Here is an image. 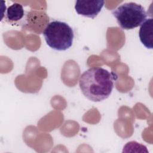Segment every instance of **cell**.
<instances>
[{
  "mask_svg": "<svg viewBox=\"0 0 153 153\" xmlns=\"http://www.w3.org/2000/svg\"><path fill=\"white\" fill-rule=\"evenodd\" d=\"M117 78L114 72L101 67H93L80 75L79 85L86 98L92 102H98L105 100L111 95L114 88V81Z\"/></svg>",
  "mask_w": 153,
  "mask_h": 153,
  "instance_id": "obj_1",
  "label": "cell"
},
{
  "mask_svg": "<svg viewBox=\"0 0 153 153\" xmlns=\"http://www.w3.org/2000/svg\"><path fill=\"white\" fill-rule=\"evenodd\" d=\"M43 35L47 44L57 51L69 49L72 45L74 38L72 28L68 23L59 20L48 23L43 32Z\"/></svg>",
  "mask_w": 153,
  "mask_h": 153,
  "instance_id": "obj_2",
  "label": "cell"
},
{
  "mask_svg": "<svg viewBox=\"0 0 153 153\" xmlns=\"http://www.w3.org/2000/svg\"><path fill=\"white\" fill-rule=\"evenodd\" d=\"M112 14L118 25L126 30L133 29L140 26L148 16L141 5L133 2L119 5L112 11Z\"/></svg>",
  "mask_w": 153,
  "mask_h": 153,
  "instance_id": "obj_3",
  "label": "cell"
},
{
  "mask_svg": "<svg viewBox=\"0 0 153 153\" xmlns=\"http://www.w3.org/2000/svg\"><path fill=\"white\" fill-rule=\"evenodd\" d=\"M104 3L102 0H78L75 2V9L79 15L93 19L100 12Z\"/></svg>",
  "mask_w": 153,
  "mask_h": 153,
  "instance_id": "obj_4",
  "label": "cell"
},
{
  "mask_svg": "<svg viewBox=\"0 0 153 153\" xmlns=\"http://www.w3.org/2000/svg\"><path fill=\"white\" fill-rule=\"evenodd\" d=\"M139 36L141 42L149 49L153 48V19H146L140 25Z\"/></svg>",
  "mask_w": 153,
  "mask_h": 153,
  "instance_id": "obj_5",
  "label": "cell"
},
{
  "mask_svg": "<svg viewBox=\"0 0 153 153\" xmlns=\"http://www.w3.org/2000/svg\"><path fill=\"white\" fill-rule=\"evenodd\" d=\"M25 14L22 5L19 3H14L8 7L5 13V18L11 23H17L20 20Z\"/></svg>",
  "mask_w": 153,
  "mask_h": 153,
  "instance_id": "obj_6",
  "label": "cell"
}]
</instances>
